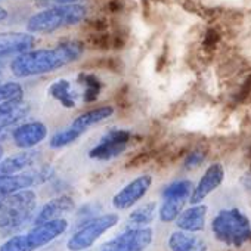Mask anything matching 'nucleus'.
I'll list each match as a JSON object with an SVG mask.
<instances>
[{
	"label": "nucleus",
	"mask_w": 251,
	"mask_h": 251,
	"mask_svg": "<svg viewBox=\"0 0 251 251\" xmlns=\"http://www.w3.org/2000/svg\"><path fill=\"white\" fill-rule=\"evenodd\" d=\"M28 112L30 103H27L24 99L0 103V127H17Z\"/></svg>",
	"instance_id": "2eb2a0df"
},
{
	"label": "nucleus",
	"mask_w": 251,
	"mask_h": 251,
	"mask_svg": "<svg viewBox=\"0 0 251 251\" xmlns=\"http://www.w3.org/2000/svg\"><path fill=\"white\" fill-rule=\"evenodd\" d=\"M155 214H157V204L152 201L147 202L130 213V216L127 219V227L129 229L145 227L155 219Z\"/></svg>",
	"instance_id": "aec40b11"
},
{
	"label": "nucleus",
	"mask_w": 251,
	"mask_h": 251,
	"mask_svg": "<svg viewBox=\"0 0 251 251\" xmlns=\"http://www.w3.org/2000/svg\"><path fill=\"white\" fill-rule=\"evenodd\" d=\"M37 195L31 189L0 198V229L15 230L23 227L34 216Z\"/></svg>",
	"instance_id": "39448f33"
},
{
	"label": "nucleus",
	"mask_w": 251,
	"mask_h": 251,
	"mask_svg": "<svg viewBox=\"0 0 251 251\" xmlns=\"http://www.w3.org/2000/svg\"><path fill=\"white\" fill-rule=\"evenodd\" d=\"M217 40H219L217 33H216L214 30H210V31L207 33V37H205V45H207V46H214V45L217 43Z\"/></svg>",
	"instance_id": "c756f323"
},
{
	"label": "nucleus",
	"mask_w": 251,
	"mask_h": 251,
	"mask_svg": "<svg viewBox=\"0 0 251 251\" xmlns=\"http://www.w3.org/2000/svg\"><path fill=\"white\" fill-rule=\"evenodd\" d=\"M68 229V222L62 219L50 220L34 226L27 233L14 235L0 245V251H36L59 238Z\"/></svg>",
	"instance_id": "20e7f679"
},
{
	"label": "nucleus",
	"mask_w": 251,
	"mask_h": 251,
	"mask_svg": "<svg viewBox=\"0 0 251 251\" xmlns=\"http://www.w3.org/2000/svg\"><path fill=\"white\" fill-rule=\"evenodd\" d=\"M80 136H81V133H80V132H77V130L71 129L70 126H68L67 129L56 132V133L50 138L49 145H50L52 148H55V150H59V148L68 147L70 144H73L74 141H77Z\"/></svg>",
	"instance_id": "393cba45"
},
{
	"label": "nucleus",
	"mask_w": 251,
	"mask_h": 251,
	"mask_svg": "<svg viewBox=\"0 0 251 251\" xmlns=\"http://www.w3.org/2000/svg\"><path fill=\"white\" fill-rule=\"evenodd\" d=\"M211 230L217 241L230 247H241L251 239V222L238 208L219 211L211 222Z\"/></svg>",
	"instance_id": "7ed1b4c3"
},
{
	"label": "nucleus",
	"mask_w": 251,
	"mask_h": 251,
	"mask_svg": "<svg viewBox=\"0 0 251 251\" xmlns=\"http://www.w3.org/2000/svg\"><path fill=\"white\" fill-rule=\"evenodd\" d=\"M46 2H52L56 5H73V3H77L78 0H46Z\"/></svg>",
	"instance_id": "2f4dec72"
},
{
	"label": "nucleus",
	"mask_w": 251,
	"mask_h": 251,
	"mask_svg": "<svg viewBox=\"0 0 251 251\" xmlns=\"http://www.w3.org/2000/svg\"><path fill=\"white\" fill-rule=\"evenodd\" d=\"M8 11L5 9V8H2V6H0V24H2L3 21H6L8 20Z\"/></svg>",
	"instance_id": "473e14b6"
},
{
	"label": "nucleus",
	"mask_w": 251,
	"mask_h": 251,
	"mask_svg": "<svg viewBox=\"0 0 251 251\" xmlns=\"http://www.w3.org/2000/svg\"><path fill=\"white\" fill-rule=\"evenodd\" d=\"M84 48L80 42H64L52 49H37L17 56L11 71L18 78L42 75L56 71L81 58Z\"/></svg>",
	"instance_id": "f257e3e1"
},
{
	"label": "nucleus",
	"mask_w": 251,
	"mask_h": 251,
	"mask_svg": "<svg viewBox=\"0 0 251 251\" xmlns=\"http://www.w3.org/2000/svg\"><path fill=\"white\" fill-rule=\"evenodd\" d=\"M100 211H102V205L95 204V202L86 204L84 207H81V210L77 213V214H78V227L83 226V225H86L87 222L96 219L98 214H99Z\"/></svg>",
	"instance_id": "cd10ccee"
},
{
	"label": "nucleus",
	"mask_w": 251,
	"mask_h": 251,
	"mask_svg": "<svg viewBox=\"0 0 251 251\" xmlns=\"http://www.w3.org/2000/svg\"><path fill=\"white\" fill-rule=\"evenodd\" d=\"M87 17V8L81 3L56 5L34 14L28 21V31L36 34H50L59 28L75 25Z\"/></svg>",
	"instance_id": "f03ea898"
},
{
	"label": "nucleus",
	"mask_w": 251,
	"mask_h": 251,
	"mask_svg": "<svg viewBox=\"0 0 251 251\" xmlns=\"http://www.w3.org/2000/svg\"><path fill=\"white\" fill-rule=\"evenodd\" d=\"M74 210V200L68 195H61L56 197L50 201H48L37 214H34V226L50 222V220H56V219H62L64 214L70 213Z\"/></svg>",
	"instance_id": "4468645a"
},
{
	"label": "nucleus",
	"mask_w": 251,
	"mask_h": 251,
	"mask_svg": "<svg viewBox=\"0 0 251 251\" xmlns=\"http://www.w3.org/2000/svg\"><path fill=\"white\" fill-rule=\"evenodd\" d=\"M3 154H5V151H3V147H2V145H0V161H2V160H3Z\"/></svg>",
	"instance_id": "72a5a7b5"
},
{
	"label": "nucleus",
	"mask_w": 251,
	"mask_h": 251,
	"mask_svg": "<svg viewBox=\"0 0 251 251\" xmlns=\"http://www.w3.org/2000/svg\"><path fill=\"white\" fill-rule=\"evenodd\" d=\"M132 138H133V135L129 130L112 129L99 141L98 145H95L90 150L89 157L92 160H99V161L112 160L127 150Z\"/></svg>",
	"instance_id": "6e6552de"
},
{
	"label": "nucleus",
	"mask_w": 251,
	"mask_h": 251,
	"mask_svg": "<svg viewBox=\"0 0 251 251\" xmlns=\"http://www.w3.org/2000/svg\"><path fill=\"white\" fill-rule=\"evenodd\" d=\"M118 223V216L114 213L100 214L96 219L87 222L86 225L80 226L71 238L67 241V248L70 251H83L92 247L105 232L114 227Z\"/></svg>",
	"instance_id": "423d86ee"
},
{
	"label": "nucleus",
	"mask_w": 251,
	"mask_h": 251,
	"mask_svg": "<svg viewBox=\"0 0 251 251\" xmlns=\"http://www.w3.org/2000/svg\"><path fill=\"white\" fill-rule=\"evenodd\" d=\"M2 75H3V65L0 62V78H2Z\"/></svg>",
	"instance_id": "f704fd0d"
},
{
	"label": "nucleus",
	"mask_w": 251,
	"mask_h": 251,
	"mask_svg": "<svg viewBox=\"0 0 251 251\" xmlns=\"http://www.w3.org/2000/svg\"><path fill=\"white\" fill-rule=\"evenodd\" d=\"M241 185L244 186V189H247L248 192H251V173H245L242 177H241Z\"/></svg>",
	"instance_id": "7c9ffc66"
},
{
	"label": "nucleus",
	"mask_w": 251,
	"mask_h": 251,
	"mask_svg": "<svg viewBox=\"0 0 251 251\" xmlns=\"http://www.w3.org/2000/svg\"><path fill=\"white\" fill-rule=\"evenodd\" d=\"M169 248L172 251H208L207 242L189 232L177 230L169 236Z\"/></svg>",
	"instance_id": "a211bd4d"
},
{
	"label": "nucleus",
	"mask_w": 251,
	"mask_h": 251,
	"mask_svg": "<svg viewBox=\"0 0 251 251\" xmlns=\"http://www.w3.org/2000/svg\"><path fill=\"white\" fill-rule=\"evenodd\" d=\"M250 173H251V164H250Z\"/></svg>",
	"instance_id": "c9c22d12"
},
{
	"label": "nucleus",
	"mask_w": 251,
	"mask_h": 251,
	"mask_svg": "<svg viewBox=\"0 0 251 251\" xmlns=\"http://www.w3.org/2000/svg\"><path fill=\"white\" fill-rule=\"evenodd\" d=\"M36 45V37L30 33L9 31L0 33V59L8 56H20L30 52Z\"/></svg>",
	"instance_id": "f8f14e48"
},
{
	"label": "nucleus",
	"mask_w": 251,
	"mask_h": 251,
	"mask_svg": "<svg viewBox=\"0 0 251 251\" xmlns=\"http://www.w3.org/2000/svg\"><path fill=\"white\" fill-rule=\"evenodd\" d=\"M207 205H201L197 204L185 211H182L179 214V217L176 219V225L180 230L183 232H200L204 230L205 227V219H207Z\"/></svg>",
	"instance_id": "dca6fc26"
},
{
	"label": "nucleus",
	"mask_w": 251,
	"mask_h": 251,
	"mask_svg": "<svg viewBox=\"0 0 251 251\" xmlns=\"http://www.w3.org/2000/svg\"><path fill=\"white\" fill-rule=\"evenodd\" d=\"M78 80L83 83V86L86 87L84 89V95H83V99L86 103H92L98 99L100 90H102V83L100 80L93 75V74H87V73H81L78 75Z\"/></svg>",
	"instance_id": "5701e85b"
},
{
	"label": "nucleus",
	"mask_w": 251,
	"mask_h": 251,
	"mask_svg": "<svg viewBox=\"0 0 251 251\" xmlns=\"http://www.w3.org/2000/svg\"><path fill=\"white\" fill-rule=\"evenodd\" d=\"M151 185H152V177L150 175L136 177L135 180H132L129 185H126L121 191H118L112 197V205L117 210L130 208L147 195Z\"/></svg>",
	"instance_id": "9d476101"
},
{
	"label": "nucleus",
	"mask_w": 251,
	"mask_h": 251,
	"mask_svg": "<svg viewBox=\"0 0 251 251\" xmlns=\"http://www.w3.org/2000/svg\"><path fill=\"white\" fill-rule=\"evenodd\" d=\"M40 160V152L36 150H27L0 161V175H15L25 169H30Z\"/></svg>",
	"instance_id": "f3484780"
},
{
	"label": "nucleus",
	"mask_w": 251,
	"mask_h": 251,
	"mask_svg": "<svg viewBox=\"0 0 251 251\" xmlns=\"http://www.w3.org/2000/svg\"><path fill=\"white\" fill-rule=\"evenodd\" d=\"M114 114V108L112 106H99V108H93L90 111H86L83 112L81 115H78L71 124H70V127L80 132L81 135L90 129L92 126L109 118L111 115Z\"/></svg>",
	"instance_id": "6ab92c4d"
},
{
	"label": "nucleus",
	"mask_w": 251,
	"mask_h": 251,
	"mask_svg": "<svg viewBox=\"0 0 251 251\" xmlns=\"http://www.w3.org/2000/svg\"><path fill=\"white\" fill-rule=\"evenodd\" d=\"M186 200L183 198H164L160 208V219L163 222H173L183 211Z\"/></svg>",
	"instance_id": "4be33fe9"
},
{
	"label": "nucleus",
	"mask_w": 251,
	"mask_h": 251,
	"mask_svg": "<svg viewBox=\"0 0 251 251\" xmlns=\"http://www.w3.org/2000/svg\"><path fill=\"white\" fill-rule=\"evenodd\" d=\"M23 96H24V89L20 83L8 81V83L0 84V103L8 102V100L23 99Z\"/></svg>",
	"instance_id": "a878e982"
},
{
	"label": "nucleus",
	"mask_w": 251,
	"mask_h": 251,
	"mask_svg": "<svg viewBox=\"0 0 251 251\" xmlns=\"http://www.w3.org/2000/svg\"><path fill=\"white\" fill-rule=\"evenodd\" d=\"M251 93V75L245 80L244 86L241 87V92L238 93V100H244L247 99V96Z\"/></svg>",
	"instance_id": "c85d7f7f"
},
{
	"label": "nucleus",
	"mask_w": 251,
	"mask_h": 251,
	"mask_svg": "<svg viewBox=\"0 0 251 251\" xmlns=\"http://www.w3.org/2000/svg\"><path fill=\"white\" fill-rule=\"evenodd\" d=\"M225 179V170L222 167V164H211L205 173L202 175V177L200 179L198 185L192 189V194L189 197V202L197 205L200 204L205 197H208L214 189H217L222 182Z\"/></svg>",
	"instance_id": "ddd939ff"
},
{
	"label": "nucleus",
	"mask_w": 251,
	"mask_h": 251,
	"mask_svg": "<svg viewBox=\"0 0 251 251\" xmlns=\"http://www.w3.org/2000/svg\"><path fill=\"white\" fill-rule=\"evenodd\" d=\"M154 232L151 227L127 229L109 242H106L100 251H145L152 242Z\"/></svg>",
	"instance_id": "1a4fd4ad"
},
{
	"label": "nucleus",
	"mask_w": 251,
	"mask_h": 251,
	"mask_svg": "<svg viewBox=\"0 0 251 251\" xmlns=\"http://www.w3.org/2000/svg\"><path fill=\"white\" fill-rule=\"evenodd\" d=\"M49 95L52 98H55L64 108H74L75 106V95L71 90V84L68 80H56L55 83H52V86L49 87Z\"/></svg>",
	"instance_id": "412c9836"
},
{
	"label": "nucleus",
	"mask_w": 251,
	"mask_h": 251,
	"mask_svg": "<svg viewBox=\"0 0 251 251\" xmlns=\"http://www.w3.org/2000/svg\"><path fill=\"white\" fill-rule=\"evenodd\" d=\"M205 158H207V150L202 147H198V148L192 150L191 152H188V155L185 157L183 166H185V169L192 170V169L200 167L205 161Z\"/></svg>",
	"instance_id": "bb28decb"
},
{
	"label": "nucleus",
	"mask_w": 251,
	"mask_h": 251,
	"mask_svg": "<svg viewBox=\"0 0 251 251\" xmlns=\"http://www.w3.org/2000/svg\"><path fill=\"white\" fill-rule=\"evenodd\" d=\"M192 182L191 180H176L167 185L163 191V198H183L188 200L192 194Z\"/></svg>",
	"instance_id": "b1692460"
},
{
	"label": "nucleus",
	"mask_w": 251,
	"mask_h": 251,
	"mask_svg": "<svg viewBox=\"0 0 251 251\" xmlns=\"http://www.w3.org/2000/svg\"><path fill=\"white\" fill-rule=\"evenodd\" d=\"M46 136H48V127L42 121H28V123L18 124L12 132L14 144L24 151L39 145L42 141L46 139Z\"/></svg>",
	"instance_id": "9b49d317"
},
{
	"label": "nucleus",
	"mask_w": 251,
	"mask_h": 251,
	"mask_svg": "<svg viewBox=\"0 0 251 251\" xmlns=\"http://www.w3.org/2000/svg\"><path fill=\"white\" fill-rule=\"evenodd\" d=\"M55 175L50 166H43L37 170L15 175H0V198L30 189L31 186L49 182Z\"/></svg>",
	"instance_id": "0eeeda50"
}]
</instances>
